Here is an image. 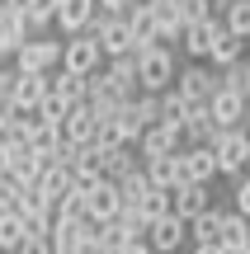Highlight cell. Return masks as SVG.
<instances>
[{
	"instance_id": "ab89813d",
	"label": "cell",
	"mask_w": 250,
	"mask_h": 254,
	"mask_svg": "<svg viewBox=\"0 0 250 254\" xmlns=\"http://www.w3.org/2000/svg\"><path fill=\"white\" fill-rule=\"evenodd\" d=\"M241 127H246V136H250V113H246V123H241Z\"/></svg>"
},
{
	"instance_id": "ac0fdd59",
	"label": "cell",
	"mask_w": 250,
	"mask_h": 254,
	"mask_svg": "<svg viewBox=\"0 0 250 254\" xmlns=\"http://www.w3.org/2000/svg\"><path fill=\"white\" fill-rule=\"evenodd\" d=\"M28 14L24 9H9V5H0V43L9 47V52H19V47L28 43Z\"/></svg>"
},
{
	"instance_id": "d6a6232c",
	"label": "cell",
	"mask_w": 250,
	"mask_h": 254,
	"mask_svg": "<svg viewBox=\"0 0 250 254\" xmlns=\"http://www.w3.org/2000/svg\"><path fill=\"white\" fill-rule=\"evenodd\" d=\"M213 14V0H184V19L194 24V19H208Z\"/></svg>"
},
{
	"instance_id": "5b68a950",
	"label": "cell",
	"mask_w": 250,
	"mask_h": 254,
	"mask_svg": "<svg viewBox=\"0 0 250 254\" xmlns=\"http://www.w3.org/2000/svg\"><path fill=\"white\" fill-rule=\"evenodd\" d=\"M62 47L66 43H57V38H28L14 52V66L19 71H57L62 66Z\"/></svg>"
},
{
	"instance_id": "8d00e7d4",
	"label": "cell",
	"mask_w": 250,
	"mask_h": 254,
	"mask_svg": "<svg viewBox=\"0 0 250 254\" xmlns=\"http://www.w3.org/2000/svg\"><path fill=\"white\" fill-rule=\"evenodd\" d=\"M194 254H227L222 245H194Z\"/></svg>"
},
{
	"instance_id": "e575fe53",
	"label": "cell",
	"mask_w": 250,
	"mask_h": 254,
	"mask_svg": "<svg viewBox=\"0 0 250 254\" xmlns=\"http://www.w3.org/2000/svg\"><path fill=\"white\" fill-rule=\"evenodd\" d=\"M132 5H137V0H99V9H104V14H128Z\"/></svg>"
},
{
	"instance_id": "4316f807",
	"label": "cell",
	"mask_w": 250,
	"mask_h": 254,
	"mask_svg": "<svg viewBox=\"0 0 250 254\" xmlns=\"http://www.w3.org/2000/svg\"><path fill=\"white\" fill-rule=\"evenodd\" d=\"M184 118H189V99L179 94V85L161 90V123H175V127H184Z\"/></svg>"
},
{
	"instance_id": "44dd1931",
	"label": "cell",
	"mask_w": 250,
	"mask_h": 254,
	"mask_svg": "<svg viewBox=\"0 0 250 254\" xmlns=\"http://www.w3.org/2000/svg\"><path fill=\"white\" fill-rule=\"evenodd\" d=\"M85 245V226L81 221H71V217H57V226H52V250L57 254H81Z\"/></svg>"
},
{
	"instance_id": "836d02e7",
	"label": "cell",
	"mask_w": 250,
	"mask_h": 254,
	"mask_svg": "<svg viewBox=\"0 0 250 254\" xmlns=\"http://www.w3.org/2000/svg\"><path fill=\"white\" fill-rule=\"evenodd\" d=\"M236 207H241L246 217H250V170L241 174V179H236Z\"/></svg>"
},
{
	"instance_id": "277c9868",
	"label": "cell",
	"mask_w": 250,
	"mask_h": 254,
	"mask_svg": "<svg viewBox=\"0 0 250 254\" xmlns=\"http://www.w3.org/2000/svg\"><path fill=\"white\" fill-rule=\"evenodd\" d=\"M94 33H99V47H104V57H123V52H132L137 47V33H132V24H128V14H94Z\"/></svg>"
},
{
	"instance_id": "4dcf8cb0",
	"label": "cell",
	"mask_w": 250,
	"mask_h": 254,
	"mask_svg": "<svg viewBox=\"0 0 250 254\" xmlns=\"http://www.w3.org/2000/svg\"><path fill=\"white\" fill-rule=\"evenodd\" d=\"M109 71L118 75L123 85H132V90H142V80H137V52H123V57H109Z\"/></svg>"
},
{
	"instance_id": "ffe728a7",
	"label": "cell",
	"mask_w": 250,
	"mask_h": 254,
	"mask_svg": "<svg viewBox=\"0 0 250 254\" xmlns=\"http://www.w3.org/2000/svg\"><path fill=\"white\" fill-rule=\"evenodd\" d=\"M52 90L62 94L66 104H85V99H90V75H81V71H66V66H57V71H52Z\"/></svg>"
},
{
	"instance_id": "60d3db41",
	"label": "cell",
	"mask_w": 250,
	"mask_h": 254,
	"mask_svg": "<svg viewBox=\"0 0 250 254\" xmlns=\"http://www.w3.org/2000/svg\"><path fill=\"white\" fill-rule=\"evenodd\" d=\"M0 212H5V207H0Z\"/></svg>"
},
{
	"instance_id": "d4e9b609",
	"label": "cell",
	"mask_w": 250,
	"mask_h": 254,
	"mask_svg": "<svg viewBox=\"0 0 250 254\" xmlns=\"http://www.w3.org/2000/svg\"><path fill=\"white\" fill-rule=\"evenodd\" d=\"M222 245L227 250L250 245V217H246L241 207H236V212H222Z\"/></svg>"
},
{
	"instance_id": "9a60e30c",
	"label": "cell",
	"mask_w": 250,
	"mask_h": 254,
	"mask_svg": "<svg viewBox=\"0 0 250 254\" xmlns=\"http://www.w3.org/2000/svg\"><path fill=\"white\" fill-rule=\"evenodd\" d=\"M128 24H132V33H137V47H132V52H147L151 43H161V19H156V9H151V0H137V5L128 9Z\"/></svg>"
},
{
	"instance_id": "f1b7e54d",
	"label": "cell",
	"mask_w": 250,
	"mask_h": 254,
	"mask_svg": "<svg viewBox=\"0 0 250 254\" xmlns=\"http://www.w3.org/2000/svg\"><path fill=\"white\" fill-rule=\"evenodd\" d=\"M222 24L232 28L236 38H246V43H250V0H232L227 14H222Z\"/></svg>"
},
{
	"instance_id": "cb8c5ba5",
	"label": "cell",
	"mask_w": 250,
	"mask_h": 254,
	"mask_svg": "<svg viewBox=\"0 0 250 254\" xmlns=\"http://www.w3.org/2000/svg\"><path fill=\"white\" fill-rule=\"evenodd\" d=\"M113 123H118V136H123L128 146H137V141H142V132L151 127V123H147V118L137 113V99H132V104H123V109L113 113Z\"/></svg>"
},
{
	"instance_id": "484cf974",
	"label": "cell",
	"mask_w": 250,
	"mask_h": 254,
	"mask_svg": "<svg viewBox=\"0 0 250 254\" xmlns=\"http://www.w3.org/2000/svg\"><path fill=\"white\" fill-rule=\"evenodd\" d=\"M28 226H24V212H0V250L14 254L19 245H24Z\"/></svg>"
},
{
	"instance_id": "e0dca14e",
	"label": "cell",
	"mask_w": 250,
	"mask_h": 254,
	"mask_svg": "<svg viewBox=\"0 0 250 254\" xmlns=\"http://www.w3.org/2000/svg\"><path fill=\"white\" fill-rule=\"evenodd\" d=\"M142 151L137 146H128V141H118V146H104V174L109 179H128L132 170H142Z\"/></svg>"
},
{
	"instance_id": "30bf717a",
	"label": "cell",
	"mask_w": 250,
	"mask_h": 254,
	"mask_svg": "<svg viewBox=\"0 0 250 254\" xmlns=\"http://www.w3.org/2000/svg\"><path fill=\"white\" fill-rule=\"evenodd\" d=\"M147 240L156 245V254H175V250L189 240V217H179V212H166L161 221H151Z\"/></svg>"
},
{
	"instance_id": "8992f818",
	"label": "cell",
	"mask_w": 250,
	"mask_h": 254,
	"mask_svg": "<svg viewBox=\"0 0 250 254\" xmlns=\"http://www.w3.org/2000/svg\"><path fill=\"white\" fill-rule=\"evenodd\" d=\"M222 14H208V19H194V24L184 28V38H179V47H184L189 57H194V62H208V57H213V43L217 38H222Z\"/></svg>"
},
{
	"instance_id": "7c38bea8",
	"label": "cell",
	"mask_w": 250,
	"mask_h": 254,
	"mask_svg": "<svg viewBox=\"0 0 250 254\" xmlns=\"http://www.w3.org/2000/svg\"><path fill=\"white\" fill-rule=\"evenodd\" d=\"M99 123H104V118L90 109V99H85V104H71V113H66L62 132H66V141L85 146V141H99Z\"/></svg>"
},
{
	"instance_id": "7402d4cb",
	"label": "cell",
	"mask_w": 250,
	"mask_h": 254,
	"mask_svg": "<svg viewBox=\"0 0 250 254\" xmlns=\"http://www.w3.org/2000/svg\"><path fill=\"white\" fill-rule=\"evenodd\" d=\"M189 240L194 245H222V212L208 207L203 217H194L189 221Z\"/></svg>"
},
{
	"instance_id": "7a4b0ae2",
	"label": "cell",
	"mask_w": 250,
	"mask_h": 254,
	"mask_svg": "<svg viewBox=\"0 0 250 254\" xmlns=\"http://www.w3.org/2000/svg\"><path fill=\"white\" fill-rule=\"evenodd\" d=\"M104 62H109V57H104L99 33H94V28H85V33H71V38H66V47H62V66H66V71L94 75Z\"/></svg>"
},
{
	"instance_id": "ba28073f",
	"label": "cell",
	"mask_w": 250,
	"mask_h": 254,
	"mask_svg": "<svg viewBox=\"0 0 250 254\" xmlns=\"http://www.w3.org/2000/svg\"><path fill=\"white\" fill-rule=\"evenodd\" d=\"M85 207H90V217H99V221H109V217H118L128 202H123V189H118V179H94L90 189H85Z\"/></svg>"
},
{
	"instance_id": "f546056e",
	"label": "cell",
	"mask_w": 250,
	"mask_h": 254,
	"mask_svg": "<svg viewBox=\"0 0 250 254\" xmlns=\"http://www.w3.org/2000/svg\"><path fill=\"white\" fill-rule=\"evenodd\" d=\"M222 85H227V90H236V94H246V99H250V62H246V57H241V62H232V66H227V71H222Z\"/></svg>"
},
{
	"instance_id": "d590c367",
	"label": "cell",
	"mask_w": 250,
	"mask_h": 254,
	"mask_svg": "<svg viewBox=\"0 0 250 254\" xmlns=\"http://www.w3.org/2000/svg\"><path fill=\"white\" fill-rule=\"evenodd\" d=\"M81 254H109V245H104V240H85Z\"/></svg>"
},
{
	"instance_id": "52a82bcc",
	"label": "cell",
	"mask_w": 250,
	"mask_h": 254,
	"mask_svg": "<svg viewBox=\"0 0 250 254\" xmlns=\"http://www.w3.org/2000/svg\"><path fill=\"white\" fill-rule=\"evenodd\" d=\"M175 85H179V94H184V99H194V104H213V94L222 90V75H213L203 62H194V66H184V71L175 75Z\"/></svg>"
},
{
	"instance_id": "8fae6325",
	"label": "cell",
	"mask_w": 250,
	"mask_h": 254,
	"mask_svg": "<svg viewBox=\"0 0 250 254\" xmlns=\"http://www.w3.org/2000/svg\"><path fill=\"white\" fill-rule=\"evenodd\" d=\"M94 14H99V0H57V28H62V38L94 28Z\"/></svg>"
},
{
	"instance_id": "d6986e66",
	"label": "cell",
	"mask_w": 250,
	"mask_h": 254,
	"mask_svg": "<svg viewBox=\"0 0 250 254\" xmlns=\"http://www.w3.org/2000/svg\"><path fill=\"white\" fill-rule=\"evenodd\" d=\"M213 207V198H208V184H179L175 189V212L179 217H203V212Z\"/></svg>"
},
{
	"instance_id": "9c48e42d",
	"label": "cell",
	"mask_w": 250,
	"mask_h": 254,
	"mask_svg": "<svg viewBox=\"0 0 250 254\" xmlns=\"http://www.w3.org/2000/svg\"><path fill=\"white\" fill-rule=\"evenodd\" d=\"M137 151H142V160H151V155H170V151H184V127H175V123H151L147 132H142Z\"/></svg>"
},
{
	"instance_id": "74e56055",
	"label": "cell",
	"mask_w": 250,
	"mask_h": 254,
	"mask_svg": "<svg viewBox=\"0 0 250 254\" xmlns=\"http://www.w3.org/2000/svg\"><path fill=\"white\" fill-rule=\"evenodd\" d=\"M9 62H14V52H9V47L0 43V66H9Z\"/></svg>"
},
{
	"instance_id": "6da1fadb",
	"label": "cell",
	"mask_w": 250,
	"mask_h": 254,
	"mask_svg": "<svg viewBox=\"0 0 250 254\" xmlns=\"http://www.w3.org/2000/svg\"><path fill=\"white\" fill-rule=\"evenodd\" d=\"M175 52H170V43H151L147 52H137V80H142V90H170L175 85Z\"/></svg>"
},
{
	"instance_id": "5bb4252c",
	"label": "cell",
	"mask_w": 250,
	"mask_h": 254,
	"mask_svg": "<svg viewBox=\"0 0 250 254\" xmlns=\"http://www.w3.org/2000/svg\"><path fill=\"white\" fill-rule=\"evenodd\" d=\"M147 174H151L156 189H179V184H189V174H184V151L151 155V160H147Z\"/></svg>"
},
{
	"instance_id": "2e32d148",
	"label": "cell",
	"mask_w": 250,
	"mask_h": 254,
	"mask_svg": "<svg viewBox=\"0 0 250 254\" xmlns=\"http://www.w3.org/2000/svg\"><path fill=\"white\" fill-rule=\"evenodd\" d=\"M246 113H250V99H246V94L227 90V85L213 94V118H217V127H241Z\"/></svg>"
},
{
	"instance_id": "603a6c76",
	"label": "cell",
	"mask_w": 250,
	"mask_h": 254,
	"mask_svg": "<svg viewBox=\"0 0 250 254\" xmlns=\"http://www.w3.org/2000/svg\"><path fill=\"white\" fill-rule=\"evenodd\" d=\"M241 57H246V38H236L232 28H222V38L213 43V57H208V62H213L217 71H227V66L241 62Z\"/></svg>"
},
{
	"instance_id": "3957f363",
	"label": "cell",
	"mask_w": 250,
	"mask_h": 254,
	"mask_svg": "<svg viewBox=\"0 0 250 254\" xmlns=\"http://www.w3.org/2000/svg\"><path fill=\"white\" fill-rule=\"evenodd\" d=\"M213 151H217V165H222L227 179H241V174L250 170V136H246V127H222L217 141H213Z\"/></svg>"
},
{
	"instance_id": "b9f144b4",
	"label": "cell",
	"mask_w": 250,
	"mask_h": 254,
	"mask_svg": "<svg viewBox=\"0 0 250 254\" xmlns=\"http://www.w3.org/2000/svg\"><path fill=\"white\" fill-rule=\"evenodd\" d=\"M0 254H5V250H0Z\"/></svg>"
},
{
	"instance_id": "f35d334b",
	"label": "cell",
	"mask_w": 250,
	"mask_h": 254,
	"mask_svg": "<svg viewBox=\"0 0 250 254\" xmlns=\"http://www.w3.org/2000/svg\"><path fill=\"white\" fill-rule=\"evenodd\" d=\"M227 5H232V0H213V14H227Z\"/></svg>"
},
{
	"instance_id": "83f0119b",
	"label": "cell",
	"mask_w": 250,
	"mask_h": 254,
	"mask_svg": "<svg viewBox=\"0 0 250 254\" xmlns=\"http://www.w3.org/2000/svg\"><path fill=\"white\" fill-rule=\"evenodd\" d=\"M118 189H123V202H132V207H137V202L147 198V193L156 189V184H151V174H147V165H142V170H132L128 179H118Z\"/></svg>"
},
{
	"instance_id": "4fadbf2b",
	"label": "cell",
	"mask_w": 250,
	"mask_h": 254,
	"mask_svg": "<svg viewBox=\"0 0 250 254\" xmlns=\"http://www.w3.org/2000/svg\"><path fill=\"white\" fill-rule=\"evenodd\" d=\"M184 174H189V184H213L217 174H222V165H217V151H213V141L184 146Z\"/></svg>"
},
{
	"instance_id": "1f68e13d",
	"label": "cell",
	"mask_w": 250,
	"mask_h": 254,
	"mask_svg": "<svg viewBox=\"0 0 250 254\" xmlns=\"http://www.w3.org/2000/svg\"><path fill=\"white\" fill-rule=\"evenodd\" d=\"M14 254H57V250H52V236H24V245Z\"/></svg>"
}]
</instances>
